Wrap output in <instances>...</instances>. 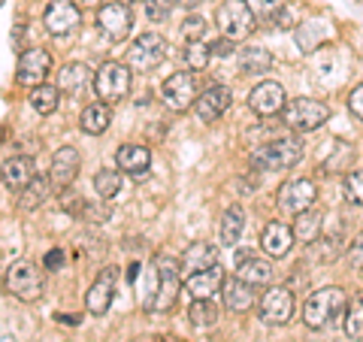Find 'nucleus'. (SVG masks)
Here are the masks:
<instances>
[{
  "mask_svg": "<svg viewBox=\"0 0 363 342\" xmlns=\"http://www.w3.org/2000/svg\"><path fill=\"white\" fill-rule=\"evenodd\" d=\"M348 309V297L342 288L336 285H327L321 291H312V297L303 303V321L312 330H324L330 327L339 315H345Z\"/></svg>",
  "mask_w": 363,
  "mask_h": 342,
  "instance_id": "1",
  "label": "nucleus"
},
{
  "mask_svg": "<svg viewBox=\"0 0 363 342\" xmlns=\"http://www.w3.org/2000/svg\"><path fill=\"white\" fill-rule=\"evenodd\" d=\"M303 158V143L297 136H279L252 152V167L264 170V173H276V170H291Z\"/></svg>",
  "mask_w": 363,
  "mask_h": 342,
  "instance_id": "2",
  "label": "nucleus"
},
{
  "mask_svg": "<svg viewBox=\"0 0 363 342\" xmlns=\"http://www.w3.org/2000/svg\"><path fill=\"white\" fill-rule=\"evenodd\" d=\"M327 118H330V106L321 104V100H312V97L291 100V104L281 109V121L297 133H312L321 128Z\"/></svg>",
  "mask_w": 363,
  "mask_h": 342,
  "instance_id": "3",
  "label": "nucleus"
},
{
  "mask_svg": "<svg viewBox=\"0 0 363 342\" xmlns=\"http://www.w3.org/2000/svg\"><path fill=\"white\" fill-rule=\"evenodd\" d=\"M43 288H45V279H43V270L30 260H18V264L9 267L6 272V291L13 294L16 300L21 303H33L43 297Z\"/></svg>",
  "mask_w": 363,
  "mask_h": 342,
  "instance_id": "4",
  "label": "nucleus"
},
{
  "mask_svg": "<svg viewBox=\"0 0 363 342\" xmlns=\"http://www.w3.org/2000/svg\"><path fill=\"white\" fill-rule=\"evenodd\" d=\"M255 21L257 18H255L252 6H248L245 0H224V4L218 6V13H215V25H218L224 37H230L233 43L245 40L248 33H252Z\"/></svg>",
  "mask_w": 363,
  "mask_h": 342,
  "instance_id": "5",
  "label": "nucleus"
},
{
  "mask_svg": "<svg viewBox=\"0 0 363 342\" xmlns=\"http://www.w3.org/2000/svg\"><path fill=\"white\" fill-rule=\"evenodd\" d=\"M167 58V40L157 33H143L128 49V67L133 73H152Z\"/></svg>",
  "mask_w": 363,
  "mask_h": 342,
  "instance_id": "6",
  "label": "nucleus"
},
{
  "mask_svg": "<svg viewBox=\"0 0 363 342\" xmlns=\"http://www.w3.org/2000/svg\"><path fill=\"white\" fill-rule=\"evenodd\" d=\"M94 91L104 104H116L130 94V67L121 61H106L94 76Z\"/></svg>",
  "mask_w": 363,
  "mask_h": 342,
  "instance_id": "7",
  "label": "nucleus"
},
{
  "mask_svg": "<svg viewBox=\"0 0 363 342\" xmlns=\"http://www.w3.org/2000/svg\"><path fill=\"white\" fill-rule=\"evenodd\" d=\"M155 264H157V297H155V309L152 312H167V309H173L176 306L179 291H182L179 260L167 258V255H157Z\"/></svg>",
  "mask_w": 363,
  "mask_h": 342,
  "instance_id": "8",
  "label": "nucleus"
},
{
  "mask_svg": "<svg viewBox=\"0 0 363 342\" xmlns=\"http://www.w3.org/2000/svg\"><path fill=\"white\" fill-rule=\"evenodd\" d=\"M97 28L109 43H121L128 40V33L133 28V13L128 4L121 0H112V4H104L97 9Z\"/></svg>",
  "mask_w": 363,
  "mask_h": 342,
  "instance_id": "9",
  "label": "nucleus"
},
{
  "mask_svg": "<svg viewBox=\"0 0 363 342\" xmlns=\"http://www.w3.org/2000/svg\"><path fill=\"white\" fill-rule=\"evenodd\" d=\"M161 100L169 112H185L197 104V82L191 73H173L161 85Z\"/></svg>",
  "mask_w": 363,
  "mask_h": 342,
  "instance_id": "10",
  "label": "nucleus"
},
{
  "mask_svg": "<svg viewBox=\"0 0 363 342\" xmlns=\"http://www.w3.org/2000/svg\"><path fill=\"white\" fill-rule=\"evenodd\" d=\"M257 315H260V321L269 327L288 324L294 315V294L288 288H269L257 303Z\"/></svg>",
  "mask_w": 363,
  "mask_h": 342,
  "instance_id": "11",
  "label": "nucleus"
},
{
  "mask_svg": "<svg viewBox=\"0 0 363 342\" xmlns=\"http://www.w3.org/2000/svg\"><path fill=\"white\" fill-rule=\"evenodd\" d=\"M52 70V55L45 49H25L18 58V67H16V79L18 85H30L37 88L45 82V76Z\"/></svg>",
  "mask_w": 363,
  "mask_h": 342,
  "instance_id": "12",
  "label": "nucleus"
},
{
  "mask_svg": "<svg viewBox=\"0 0 363 342\" xmlns=\"http://www.w3.org/2000/svg\"><path fill=\"white\" fill-rule=\"evenodd\" d=\"M116 282H118V272L116 267H104L100 276L91 285V291L85 294V309L91 315H106L112 300H116Z\"/></svg>",
  "mask_w": 363,
  "mask_h": 342,
  "instance_id": "13",
  "label": "nucleus"
},
{
  "mask_svg": "<svg viewBox=\"0 0 363 342\" xmlns=\"http://www.w3.org/2000/svg\"><path fill=\"white\" fill-rule=\"evenodd\" d=\"M318 197L315 191V182L312 179H294V182H285L279 191V206L291 212V215H300L306 209H312V203Z\"/></svg>",
  "mask_w": 363,
  "mask_h": 342,
  "instance_id": "14",
  "label": "nucleus"
},
{
  "mask_svg": "<svg viewBox=\"0 0 363 342\" xmlns=\"http://www.w3.org/2000/svg\"><path fill=\"white\" fill-rule=\"evenodd\" d=\"M79 18H82V13H79L73 0H52L43 13V25L52 37H64V33H70L79 25Z\"/></svg>",
  "mask_w": 363,
  "mask_h": 342,
  "instance_id": "15",
  "label": "nucleus"
},
{
  "mask_svg": "<svg viewBox=\"0 0 363 342\" xmlns=\"http://www.w3.org/2000/svg\"><path fill=\"white\" fill-rule=\"evenodd\" d=\"M248 106H252L255 116H264V118L279 116V112L288 106L285 104V88H281L279 82H269L267 79V82H260V85L252 88V94H248Z\"/></svg>",
  "mask_w": 363,
  "mask_h": 342,
  "instance_id": "16",
  "label": "nucleus"
},
{
  "mask_svg": "<svg viewBox=\"0 0 363 342\" xmlns=\"http://www.w3.org/2000/svg\"><path fill=\"white\" fill-rule=\"evenodd\" d=\"M79 164H82V158L73 145H61L58 152L52 155V167H49V182L58 191H67L76 182L79 176Z\"/></svg>",
  "mask_w": 363,
  "mask_h": 342,
  "instance_id": "17",
  "label": "nucleus"
},
{
  "mask_svg": "<svg viewBox=\"0 0 363 342\" xmlns=\"http://www.w3.org/2000/svg\"><path fill=\"white\" fill-rule=\"evenodd\" d=\"M230 104H233V94H230V88L227 85H212V88H206L203 94L197 97V104H194V109H197V118L200 121H218L227 109H230Z\"/></svg>",
  "mask_w": 363,
  "mask_h": 342,
  "instance_id": "18",
  "label": "nucleus"
},
{
  "mask_svg": "<svg viewBox=\"0 0 363 342\" xmlns=\"http://www.w3.org/2000/svg\"><path fill=\"white\" fill-rule=\"evenodd\" d=\"M185 291H188L194 300H212L218 291H224V270L215 264V267H209V270L191 272V276L185 279Z\"/></svg>",
  "mask_w": 363,
  "mask_h": 342,
  "instance_id": "19",
  "label": "nucleus"
},
{
  "mask_svg": "<svg viewBox=\"0 0 363 342\" xmlns=\"http://www.w3.org/2000/svg\"><path fill=\"white\" fill-rule=\"evenodd\" d=\"M236 276L257 288V285H269L272 276H276V270H272V264L264 258H255L252 252H240L236 255Z\"/></svg>",
  "mask_w": 363,
  "mask_h": 342,
  "instance_id": "20",
  "label": "nucleus"
},
{
  "mask_svg": "<svg viewBox=\"0 0 363 342\" xmlns=\"http://www.w3.org/2000/svg\"><path fill=\"white\" fill-rule=\"evenodd\" d=\"M94 76L97 73H91L85 64H67L58 73V88L67 97H85V91L94 85Z\"/></svg>",
  "mask_w": 363,
  "mask_h": 342,
  "instance_id": "21",
  "label": "nucleus"
},
{
  "mask_svg": "<svg viewBox=\"0 0 363 342\" xmlns=\"http://www.w3.org/2000/svg\"><path fill=\"white\" fill-rule=\"evenodd\" d=\"M294 227L288 224H281V221H269L264 227V236H260V246H264V252L269 258H285L291 252V246H294Z\"/></svg>",
  "mask_w": 363,
  "mask_h": 342,
  "instance_id": "22",
  "label": "nucleus"
},
{
  "mask_svg": "<svg viewBox=\"0 0 363 342\" xmlns=\"http://www.w3.org/2000/svg\"><path fill=\"white\" fill-rule=\"evenodd\" d=\"M37 179L33 176V161L28 155H16L4 161V185L6 191H25L30 182Z\"/></svg>",
  "mask_w": 363,
  "mask_h": 342,
  "instance_id": "23",
  "label": "nucleus"
},
{
  "mask_svg": "<svg viewBox=\"0 0 363 342\" xmlns=\"http://www.w3.org/2000/svg\"><path fill=\"white\" fill-rule=\"evenodd\" d=\"M255 303H257L255 285L242 282L240 276L230 279V282H224V306H227L230 312H248Z\"/></svg>",
  "mask_w": 363,
  "mask_h": 342,
  "instance_id": "24",
  "label": "nucleus"
},
{
  "mask_svg": "<svg viewBox=\"0 0 363 342\" xmlns=\"http://www.w3.org/2000/svg\"><path fill=\"white\" fill-rule=\"evenodd\" d=\"M116 164H118V170H124V173H130V176H145L149 173V164H152V152L145 149V145L128 143L118 149Z\"/></svg>",
  "mask_w": 363,
  "mask_h": 342,
  "instance_id": "25",
  "label": "nucleus"
},
{
  "mask_svg": "<svg viewBox=\"0 0 363 342\" xmlns=\"http://www.w3.org/2000/svg\"><path fill=\"white\" fill-rule=\"evenodd\" d=\"M218 264V255H215V248L209 243H191L185 252H182V267L191 272H200V270H209Z\"/></svg>",
  "mask_w": 363,
  "mask_h": 342,
  "instance_id": "26",
  "label": "nucleus"
},
{
  "mask_svg": "<svg viewBox=\"0 0 363 342\" xmlns=\"http://www.w3.org/2000/svg\"><path fill=\"white\" fill-rule=\"evenodd\" d=\"M321 227H324V215L315 209H306L294 219V236H297L303 246H312L315 239L321 236Z\"/></svg>",
  "mask_w": 363,
  "mask_h": 342,
  "instance_id": "27",
  "label": "nucleus"
},
{
  "mask_svg": "<svg viewBox=\"0 0 363 342\" xmlns=\"http://www.w3.org/2000/svg\"><path fill=\"white\" fill-rule=\"evenodd\" d=\"M109 121H112V109L106 104H91V106H85L82 118H79V128L88 136H100L109 128Z\"/></svg>",
  "mask_w": 363,
  "mask_h": 342,
  "instance_id": "28",
  "label": "nucleus"
},
{
  "mask_svg": "<svg viewBox=\"0 0 363 342\" xmlns=\"http://www.w3.org/2000/svg\"><path fill=\"white\" fill-rule=\"evenodd\" d=\"M269 67H272L269 49H260V45H248V49L240 52V73H248V76H255V73H269Z\"/></svg>",
  "mask_w": 363,
  "mask_h": 342,
  "instance_id": "29",
  "label": "nucleus"
},
{
  "mask_svg": "<svg viewBox=\"0 0 363 342\" xmlns=\"http://www.w3.org/2000/svg\"><path fill=\"white\" fill-rule=\"evenodd\" d=\"M242 227H245L242 206H230L224 212V219H221V243L227 248H233L236 243H240V236H242Z\"/></svg>",
  "mask_w": 363,
  "mask_h": 342,
  "instance_id": "30",
  "label": "nucleus"
},
{
  "mask_svg": "<svg viewBox=\"0 0 363 342\" xmlns=\"http://www.w3.org/2000/svg\"><path fill=\"white\" fill-rule=\"evenodd\" d=\"M58 100H61V88L58 85H37L30 91V106L40 112V116H52L58 109Z\"/></svg>",
  "mask_w": 363,
  "mask_h": 342,
  "instance_id": "31",
  "label": "nucleus"
},
{
  "mask_svg": "<svg viewBox=\"0 0 363 342\" xmlns=\"http://www.w3.org/2000/svg\"><path fill=\"white\" fill-rule=\"evenodd\" d=\"M188 321L194 324L197 330H206L218 324V306L212 300H194L188 306Z\"/></svg>",
  "mask_w": 363,
  "mask_h": 342,
  "instance_id": "32",
  "label": "nucleus"
},
{
  "mask_svg": "<svg viewBox=\"0 0 363 342\" xmlns=\"http://www.w3.org/2000/svg\"><path fill=\"white\" fill-rule=\"evenodd\" d=\"M351 164H354V149L348 143H333V155L324 158L321 170L324 173H342V170H351Z\"/></svg>",
  "mask_w": 363,
  "mask_h": 342,
  "instance_id": "33",
  "label": "nucleus"
},
{
  "mask_svg": "<svg viewBox=\"0 0 363 342\" xmlns=\"http://www.w3.org/2000/svg\"><path fill=\"white\" fill-rule=\"evenodd\" d=\"M345 333L348 339H363V294H354L345 309Z\"/></svg>",
  "mask_w": 363,
  "mask_h": 342,
  "instance_id": "34",
  "label": "nucleus"
},
{
  "mask_svg": "<svg viewBox=\"0 0 363 342\" xmlns=\"http://www.w3.org/2000/svg\"><path fill=\"white\" fill-rule=\"evenodd\" d=\"M94 191L100 194V200H116L121 191V173L118 170H100L94 176Z\"/></svg>",
  "mask_w": 363,
  "mask_h": 342,
  "instance_id": "35",
  "label": "nucleus"
},
{
  "mask_svg": "<svg viewBox=\"0 0 363 342\" xmlns=\"http://www.w3.org/2000/svg\"><path fill=\"white\" fill-rule=\"evenodd\" d=\"M212 61V45H206L203 40H194V43H188V49H185V67L188 70H206V64Z\"/></svg>",
  "mask_w": 363,
  "mask_h": 342,
  "instance_id": "36",
  "label": "nucleus"
},
{
  "mask_svg": "<svg viewBox=\"0 0 363 342\" xmlns=\"http://www.w3.org/2000/svg\"><path fill=\"white\" fill-rule=\"evenodd\" d=\"M45 194H49V182H45L43 176H37V179H33L25 191H21L18 206H21V209H37V206H43Z\"/></svg>",
  "mask_w": 363,
  "mask_h": 342,
  "instance_id": "37",
  "label": "nucleus"
},
{
  "mask_svg": "<svg viewBox=\"0 0 363 342\" xmlns=\"http://www.w3.org/2000/svg\"><path fill=\"white\" fill-rule=\"evenodd\" d=\"M324 21H309V25H300L297 31V43H300V49L303 52H315L318 49V40L324 37Z\"/></svg>",
  "mask_w": 363,
  "mask_h": 342,
  "instance_id": "38",
  "label": "nucleus"
},
{
  "mask_svg": "<svg viewBox=\"0 0 363 342\" xmlns=\"http://www.w3.org/2000/svg\"><path fill=\"white\" fill-rule=\"evenodd\" d=\"M252 6L257 21H276V16L285 9V0H245Z\"/></svg>",
  "mask_w": 363,
  "mask_h": 342,
  "instance_id": "39",
  "label": "nucleus"
},
{
  "mask_svg": "<svg viewBox=\"0 0 363 342\" xmlns=\"http://www.w3.org/2000/svg\"><path fill=\"white\" fill-rule=\"evenodd\" d=\"M342 191L351 206H363V170H351L342 182Z\"/></svg>",
  "mask_w": 363,
  "mask_h": 342,
  "instance_id": "40",
  "label": "nucleus"
},
{
  "mask_svg": "<svg viewBox=\"0 0 363 342\" xmlns=\"http://www.w3.org/2000/svg\"><path fill=\"white\" fill-rule=\"evenodd\" d=\"M155 297H157V264L152 260L145 270V285H143V309L152 312L155 309Z\"/></svg>",
  "mask_w": 363,
  "mask_h": 342,
  "instance_id": "41",
  "label": "nucleus"
},
{
  "mask_svg": "<svg viewBox=\"0 0 363 342\" xmlns=\"http://www.w3.org/2000/svg\"><path fill=\"white\" fill-rule=\"evenodd\" d=\"M173 6H176V0H145V13H149L155 25H161V21L173 16Z\"/></svg>",
  "mask_w": 363,
  "mask_h": 342,
  "instance_id": "42",
  "label": "nucleus"
},
{
  "mask_svg": "<svg viewBox=\"0 0 363 342\" xmlns=\"http://www.w3.org/2000/svg\"><path fill=\"white\" fill-rule=\"evenodd\" d=\"M182 37H185L188 43L203 40V37H206V18H200V16H188V18H185V25H182Z\"/></svg>",
  "mask_w": 363,
  "mask_h": 342,
  "instance_id": "43",
  "label": "nucleus"
},
{
  "mask_svg": "<svg viewBox=\"0 0 363 342\" xmlns=\"http://www.w3.org/2000/svg\"><path fill=\"white\" fill-rule=\"evenodd\" d=\"M348 109H351V116L363 121V82H360L354 91H351V97H348Z\"/></svg>",
  "mask_w": 363,
  "mask_h": 342,
  "instance_id": "44",
  "label": "nucleus"
},
{
  "mask_svg": "<svg viewBox=\"0 0 363 342\" xmlns=\"http://www.w3.org/2000/svg\"><path fill=\"white\" fill-rule=\"evenodd\" d=\"M348 260H351V267L363 270V233L348 246Z\"/></svg>",
  "mask_w": 363,
  "mask_h": 342,
  "instance_id": "45",
  "label": "nucleus"
},
{
  "mask_svg": "<svg viewBox=\"0 0 363 342\" xmlns=\"http://www.w3.org/2000/svg\"><path fill=\"white\" fill-rule=\"evenodd\" d=\"M209 45H212V55H218V58H227V55L233 52V40L230 37H221V40H215Z\"/></svg>",
  "mask_w": 363,
  "mask_h": 342,
  "instance_id": "46",
  "label": "nucleus"
},
{
  "mask_svg": "<svg viewBox=\"0 0 363 342\" xmlns=\"http://www.w3.org/2000/svg\"><path fill=\"white\" fill-rule=\"evenodd\" d=\"M43 264H45V270H61V267H64V252H58V248H52V252L45 255Z\"/></svg>",
  "mask_w": 363,
  "mask_h": 342,
  "instance_id": "47",
  "label": "nucleus"
},
{
  "mask_svg": "<svg viewBox=\"0 0 363 342\" xmlns=\"http://www.w3.org/2000/svg\"><path fill=\"white\" fill-rule=\"evenodd\" d=\"M272 25L281 28V31H291V28H294V13H291V9L285 6V9H281V13L276 16V21H272Z\"/></svg>",
  "mask_w": 363,
  "mask_h": 342,
  "instance_id": "48",
  "label": "nucleus"
},
{
  "mask_svg": "<svg viewBox=\"0 0 363 342\" xmlns=\"http://www.w3.org/2000/svg\"><path fill=\"white\" fill-rule=\"evenodd\" d=\"M176 4H182V6H188V9H191V6H197L200 0H176Z\"/></svg>",
  "mask_w": 363,
  "mask_h": 342,
  "instance_id": "49",
  "label": "nucleus"
},
{
  "mask_svg": "<svg viewBox=\"0 0 363 342\" xmlns=\"http://www.w3.org/2000/svg\"><path fill=\"white\" fill-rule=\"evenodd\" d=\"M121 4H128V6H130V4H133V0H121Z\"/></svg>",
  "mask_w": 363,
  "mask_h": 342,
  "instance_id": "50",
  "label": "nucleus"
}]
</instances>
